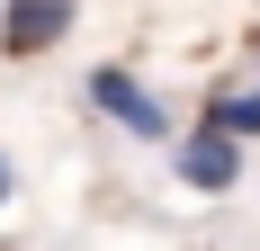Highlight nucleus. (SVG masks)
<instances>
[{
    "label": "nucleus",
    "mask_w": 260,
    "mask_h": 251,
    "mask_svg": "<svg viewBox=\"0 0 260 251\" xmlns=\"http://www.w3.org/2000/svg\"><path fill=\"white\" fill-rule=\"evenodd\" d=\"M81 99L99 108L108 125H126L135 144H171V135H180V125H171V108H161L153 90H144V81L126 72V63H90V81H81Z\"/></svg>",
    "instance_id": "1"
},
{
    "label": "nucleus",
    "mask_w": 260,
    "mask_h": 251,
    "mask_svg": "<svg viewBox=\"0 0 260 251\" xmlns=\"http://www.w3.org/2000/svg\"><path fill=\"white\" fill-rule=\"evenodd\" d=\"M171 179H188L198 198H224L242 179V144H224L215 125H188V135H171Z\"/></svg>",
    "instance_id": "2"
},
{
    "label": "nucleus",
    "mask_w": 260,
    "mask_h": 251,
    "mask_svg": "<svg viewBox=\"0 0 260 251\" xmlns=\"http://www.w3.org/2000/svg\"><path fill=\"white\" fill-rule=\"evenodd\" d=\"M72 0H9V9H0V54H9V63H27V54H54L63 45V36H72Z\"/></svg>",
    "instance_id": "3"
},
{
    "label": "nucleus",
    "mask_w": 260,
    "mask_h": 251,
    "mask_svg": "<svg viewBox=\"0 0 260 251\" xmlns=\"http://www.w3.org/2000/svg\"><path fill=\"white\" fill-rule=\"evenodd\" d=\"M198 125H215L224 144H251V135H260V90H224V99H207Z\"/></svg>",
    "instance_id": "4"
},
{
    "label": "nucleus",
    "mask_w": 260,
    "mask_h": 251,
    "mask_svg": "<svg viewBox=\"0 0 260 251\" xmlns=\"http://www.w3.org/2000/svg\"><path fill=\"white\" fill-rule=\"evenodd\" d=\"M9 189H18V179H9V162H0V206H9Z\"/></svg>",
    "instance_id": "5"
}]
</instances>
